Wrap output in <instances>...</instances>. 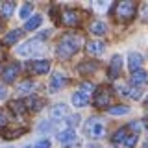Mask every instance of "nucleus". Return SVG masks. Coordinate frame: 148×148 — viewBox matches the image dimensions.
I'll use <instances>...</instances> for the list:
<instances>
[{"instance_id": "1", "label": "nucleus", "mask_w": 148, "mask_h": 148, "mask_svg": "<svg viewBox=\"0 0 148 148\" xmlns=\"http://www.w3.org/2000/svg\"><path fill=\"white\" fill-rule=\"evenodd\" d=\"M80 46H82V41L78 39L76 35L67 34V35L61 37V41L58 43V46H56V54H58V58H61V59H69L71 56H74L78 50H80Z\"/></svg>"}, {"instance_id": "2", "label": "nucleus", "mask_w": 148, "mask_h": 148, "mask_svg": "<svg viewBox=\"0 0 148 148\" xmlns=\"http://www.w3.org/2000/svg\"><path fill=\"white\" fill-rule=\"evenodd\" d=\"M83 130H85L87 137H91V139H102L104 133H106V126H104V122H102L98 117H91L85 122Z\"/></svg>"}, {"instance_id": "3", "label": "nucleus", "mask_w": 148, "mask_h": 148, "mask_svg": "<svg viewBox=\"0 0 148 148\" xmlns=\"http://www.w3.org/2000/svg\"><path fill=\"white\" fill-rule=\"evenodd\" d=\"M117 17L120 21H132L137 13V4L135 2H130V0H122V2L117 4Z\"/></svg>"}, {"instance_id": "4", "label": "nucleus", "mask_w": 148, "mask_h": 148, "mask_svg": "<svg viewBox=\"0 0 148 148\" xmlns=\"http://www.w3.org/2000/svg\"><path fill=\"white\" fill-rule=\"evenodd\" d=\"M41 48H43V41L37 37V39H30V41H26V43H22L21 46H17L15 52L18 56H24V58H28V56H34L35 52H39Z\"/></svg>"}, {"instance_id": "5", "label": "nucleus", "mask_w": 148, "mask_h": 148, "mask_svg": "<svg viewBox=\"0 0 148 148\" xmlns=\"http://www.w3.org/2000/svg\"><path fill=\"white\" fill-rule=\"evenodd\" d=\"M111 100H113V92H111V89H108V87H100L98 91H96L95 95V106L100 109L104 108H111Z\"/></svg>"}, {"instance_id": "6", "label": "nucleus", "mask_w": 148, "mask_h": 148, "mask_svg": "<svg viewBox=\"0 0 148 148\" xmlns=\"http://www.w3.org/2000/svg\"><path fill=\"white\" fill-rule=\"evenodd\" d=\"M80 21H82V11L80 9H65L63 15H61V22L67 24V26H71V28L78 26Z\"/></svg>"}, {"instance_id": "7", "label": "nucleus", "mask_w": 148, "mask_h": 148, "mask_svg": "<svg viewBox=\"0 0 148 148\" xmlns=\"http://www.w3.org/2000/svg\"><path fill=\"white\" fill-rule=\"evenodd\" d=\"M28 71L32 74H37V76H41V74H46L50 71V61L48 59H37V61H30L28 65Z\"/></svg>"}, {"instance_id": "8", "label": "nucleus", "mask_w": 148, "mask_h": 148, "mask_svg": "<svg viewBox=\"0 0 148 148\" xmlns=\"http://www.w3.org/2000/svg\"><path fill=\"white\" fill-rule=\"evenodd\" d=\"M145 63V58H143V54H139V52H130L128 56V69L132 72H135V71H141V65Z\"/></svg>"}, {"instance_id": "9", "label": "nucleus", "mask_w": 148, "mask_h": 148, "mask_svg": "<svg viewBox=\"0 0 148 148\" xmlns=\"http://www.w3.org/2000/svg\"><path fill=\"white\" fill-rule=\"evenodd\" d=\"M18 71H21V65L18 63H13V65H9V67L4 69V72H2V80L6 82V83H11V82H15V78L18 76Z\"/></svg>"}, {"instance_id": "10", "label": "nucleus", "mask_w": 148, "mask_h": 148, "mask_svg": "<svg viewBox=\"0 0 148 148\" xmlns=\"http://www.w3.org/2000/svg\"><path fill=\"white\" fill-rule=\"evenodd\" d=\"M106 50V45L102 43V41H89V43L85 45V52L89 56H102Z\"/></svg>"}, {"instance_id": "11", "label": "nucleus", "mask_w": 148, "mask_h": 148, "mask_svg": "<svg viewBox=\"0 0 148 148\" xmlns=\"http://www.w3.org/2000/svg\"><path fill=\"white\" fill-rule=\"evenodd\" d=\"M146 82H148V72L146 71H135V72L130 74V83H132V85H135V87L145 85Z\"/></svg>"}, {"instance_id": "12", "label": "nucleus", "mask_w": 148, "mask_h": 148, "mask_svg": "<svg viewBox=\"0 0 148 148\" xmlns=\"http://www.w3.org/2000/svg\"><path fill=\"white\" fill-rule=\"evenodd\" d=\"M120 69H122V58L120 56H115L113 59H111V65H109V72L108 76L111 80H115V78L120 76Z\"/></svg>"}, {"instance_id": "13", "label": "nucleus", "mask_w": 148, "mask_h": 148, "mask_svg": "<svg viewBox=\"0 0 148 148\" xmlns=\"http://www.w3.org/2000/svg\"><path fill=\"white\" fill-rule=\"evenodd\" d=\"M65 76L63 74H54L52 78H50V83H48V89H50V92H56V91H59L61 87L65 85Z\"/></svg>"}, {"instance_id": "14", "label": "nucleus", "mask_w": 148, "mask_h": 148, "mask_svg": "<svg viewBox=\"0 0 148 148\" xmlns=\"http://www.w3.org/2000/svg\"><path fill=\"white\" fill-rule=\"evenodd\" d=\"M67 115H69V108L65 104H56V106H52V109H50V117L56 119V120L67 117Z\"/></svg>"}, {"instance_id": "15", "label": "nucleus", "mask_w": 148, "mask_h": 148, "mask_svg": "<svg viewBox=\"0 0 148 148\" xmlns=\"http://www.w3.org/2000/svg\"><path fill=\"white\" fill-rule=\"evenodd\" d=\"M9 109H11V113H13V115H17V117H24L26 111H28L26 102H21V100L11 102V104H9Z\"/></svg>"}, {"instance_id": "16", "label": "nucleus", "mask_w": 148, "mask_h": 148, "mask_svg": "<svg viewBox=\"0 0 148 148\" xmlns=\"http://www.w3.org/2000/svg\"><path fill=\"white\" fill-rule=\"evenodd\" d=\"M58 141L59 143H74L76 141V132H74L72 128H67V130H63V132H59L58 133Z\"/></svg>"}, {"instance_id": "17", "label": "nucleus", "mask_w": 148, "mask_h": 148, "mask_svg": "<svg viewBox=\"0 0 148 148\" xmlns=\"http://www.w3.org/2000/svg\"><path fill=\"white\" fill-rule=\"evenodd\" d=\"M89 30H91V34H95V35H98V37L108 34V26H106L102 21H91Z\"/></svg>"}, {"instance_id": "18", "label": "nucleus", "mask_w": 148, "mask_h": 148, "mask_svg": "<svg viewBox=\"0 0 148 148\" xmlns=\"http://www.w3.org/2000/svg\"><path fill=\"white\" fill-rule=\"evenodd\" d=\"M72 106H76V108H85V106H89V95H83V92L76 91L72 95Z\"/></svg>"}, {"instance_id": "19", "label": "nucleus", "mask_w": 148, "mask_h": 148, "mask_svg": "<svg viewBox=\"0 0 148 148\" xmlns=\"http://www.w3.org/2000/svg\"><path fill=\"white\" fill-rule=\"evenodd\" d=\"M22 34H24V30H11V32H8L6 37H4V45H15L18 39L22 37Z\"/></svg>"}, {"instance_id": "20", "label": "nucleus", "mask_w": 148, "mask_h": 148, "mask_svg": "<svg viewBox=\"0 0 148 148\" xmlns=\"http://www.w3.org/2000/svg\"><path fill=\"white\" fill-rule=\"evenodd\" d=\"M41 22H43V17H41V15L30 17L26 21V24H24V32H34V30H37V28L41 26Z\"/></svg>"}, {"instance_id": "21", "label": "nucleus", "mask_w": 148, "mask_h": 148, "mask_svg": "<svg viewBox=\"0 0 148 148\" xmlns=\"http://www.w3.org/2000/svg\"><path fill=\"white\" fill-rule=\"evenodd\" d=\"M128 135H130V128H126V126H124V128H119L117 132L113 133V139H111V141H113L115 145H120V143L126 141Z\"/></svg>"}, {"instance_id": "22", "label": "nucleus", "mask_w": 148, "mask_h": 148, "mask_svg": "<svg viewBox=\"0 0 148 148\" xmlns=\"http://www.w3.org/2000/svg\"><path fill=\"white\" fill-rule=\"evenodd\" d=\"M26 108L30 111H39L41 108H43V100L37 98V96H30V98L26 100Z\"/></svg>"}, {"instance_id": "23", "label": "nucleus", "mask_w": 148, "mask_h": 148, "mask_svg": "<svg viewBox=\"0 0 148 148\" xmlns=\"http://www.w3.org/2000/svg\"><path fill=\"white\" fill-rule=\"evenodd\" d=\"M96 69H98V65H96L95 61H87V63H82L80 67H78V72H80V74H85V76H87V74L95 72Z\"/></svg>"}, {"instance_id": "24", "label": "nucleus", "mask_w": 148, "mask_h": 148, "mask_svg": "<svg viewBox=\"0 0 148 148\" xmlns=\"http://www.w3.org/2000/svg\"><path fill=\"white\" fill-rule=\"evenodd\" d=\"M109 115H113V117H120V115H128L130 113V108L128 106H111L108 109Z\"/></svg>"}, {"instance_id": "25", "label": "nucleus", "mask_w": 148, "mask_h": 148, "mask_svg": "<svg viewBox=\"0 0 148 148\" xmlns=\"http://www.w3.org/2000/svg\"><path fill=\"white\" fill-rule=\"evenodd\" d=\"M120 92H122L124 96H130V98H133V100H137V98H141V91L137 89V87H132V89H128V87H120L119 89Z\"/></svg>"}, {"instance_id": "26", "label": "nucleus", "mask_w": 148, "mask_h": 148, "mask_svg": "<svg viewBox=\"0 0 148 148\" xmlns=\"http://www.w3.org/2000/svg\"><path fill=\"white\" fill-rule=\"evenodd\" d=\"M24 132H26V128H24V126H21V128H13V130H6V132H4V139H15V137H21Z\"/></svg>"}, {"instance_id": "27", "label": "nucleus", "mask_w": 148, "mask_h": 148, "mask_svg": "<svg viewBox=\"0 0 148 148\" xmlns=\"http://www.w3.org/2000/svg\"><path fill=\"white\" fill-rule=\"evenodd\" d=\"M34 87H35V83L32 82V80H24V82L18 83L17 91L21 92V95H26V92H32V89H34Z\"/></svg>"}, {"instance_id": "28", "label": "nucleus", "mask_w": 148, "mask_h": 148, "mask_svg": "<svg viewBox=\"0 0 148 148\" xmlns=\"http://www.w3.org/2000/svg\"><path fill=\"white\" fill-rule=\"evenodd\" d=\"M15 11V2H4L2 4V17L4 18H9Z\"/></svg>"}, {"instance_id": "29", "label": "nucleus", "mask_w": 148, "mask_h": 148, "mask_svg": "<svg viewBox=\"0 0 148 148\" xmlns=\"http://www.w3.org/2000/svg\"><path fill=\"white\" fill-rule=\"evenodd\" d=\"M145 128H146V122H145V120H133V122L130 124V130H132L135 135H137L139 132H143Z\"/></svg>"}, {"instance_id": "30", "label": "nucleus", "mask_w": 148, "mask_h": 148, "mask_svg": "<svg viewBox=\"0 0 148 148\" xmlns=\"http://www.w3.org/2000/svg\"><path fill=\"white\" fill-rule=\"evenodd\" d=\"M34 11V4H24L21 8V17L22 18H30V13Z\"/></svg>"}, {"instance_id": "31", "label": "nucleus", "mask_w": 148, "mask_h": 148, "mask_svg": "<svg viewBox=\"0 0 148 148\" xmlns=\"http://www.w3.org/2000/svg\"><path fill=\"white\" fill-rule=\"evenodd\" d=\"M135 145H137V135H135V133H130V135L126 137V141H124V146H126V148H133Z\"/></svg>"}, {"instance_id": "32", "label": "nucleus", "mask_w": 148, "mask_h": 148, "mask_svg": "<svg viewBox=\"0 0 148 148\" xmlns=\"http://www.w3.org/2000/svg\"><path fill=\"white\" fill-rule=\"evenodd\" d=\"M92 89H95V85H92L91 82H83L80 85V92H83V95H89Z\"/></svg>"}, {"instance_id": "33", "label": "nucleus", "mask_w": 148, "mask_h": 148, "mask_svg": "<svg viewBox=\"0 0 148 148\" xmlns=\"http://www.w3.org/2000/svg\"><path fill=\"white\" fill-rule=\"evenodd\" d=\"M50 145H52V143L48 141V139H43V141H37V148H50Z\"/></svg>"}, {"instance_id": "34", "label": "nucleus", "mask_w": 148, "mask_h": 148, "mask_svg": "<svg viewBox=\"0 0 148 148\" xmlns=\"http://www.w3.org/2000/svg\"><path fill=\"white\" fill-rule=\"evenodd\" d=\"M67 122H69V128H71V126H76V124L80 122V117H78V115H72V117H69Z\"/></svg>"}, {"instance_id": "35", "label": "nucleus", "mask_w": 148, "mask_h": 148, "mask_svg": "<svg viewBox=\"0 0 148 148\" xmlns=\"http://www.w3.org/2000/svg\"><path fill=\"white\" fill-rule=\"evenodd\" d=\"M141 17H143V21H148V4L141 6Z\"/></svg>"}, {"instance_id": "36", "label": "nucleus", "mask_w": 148, "mask_h": 148, "mask_svg": "<svg viewBox=\"0 0 148 148\" xmlns=\"http://www.w3.org/2000/svg\"><path fill=\"white\" fill-rule=\"evenodd\" d=\"M8 124V119H6V115H4V111H0V128H4Z\"/></svg>"}, {"instance_id": "37", "label": "nucleus", "mask_w": 148, "mask_h": 148, "mask_svg": "<svg viewBox=\"0 0 148 148\" xmlns=\"http://www.w3.org/2000/svg\"><path fill=\"white\" fill-rule=\"evenodd\" d=\"M4 98H6V87L0 85V100H4Z\"/></svg>"}, {"instance_id": "38", "label": "nucleus", "mask_w": 148, "mask_h": 148, "mask_svg": "<svg viewBox=\"0 0 148 148\" xmlns=\"http://www.w3.org/2000/svg\"><path fill=\"white\" fill-rule=\"evenodd\" d=\"M145 102H146V104H148V96H146V98H145Z\"/></svg>"}, {"instance_id": "39", "label": "nucleus", "mask_w": 148, "mask_h": 148, "mask_svg": "<svg viewBox=\"0 0 148 148\" xmlns=\"http://www.w3.org/2000/svg\"><path fill=\"white\" fill-rule=\"evenodd\" d=\"M143 148H148V145H145V146H143Z\"/></svg>"}]
</instances>
